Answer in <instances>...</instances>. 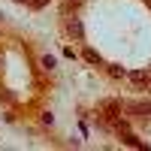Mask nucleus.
Masks as SVG:
<instances>
[{"mask_svg": "<svg viewBox=\"0 0 151 151\" xmlns=\"http://www.w3.org/2000/svg\"><path fill=\"white\" fill-rule=\"evenodd\" d=\"M42 67H45V70H52V67H55V58H52V55H45V58H42Z\"/></svg>", "mask_w": 151, "mask_h": 151, "instance_id": "nucleus-5", "label": "nucleus"}, {"mask_svg": "<svg viewBox=\"0 0 151 151\" xmlns=\"http://www.w3.org/2000/svg\"><path fill=\"white\" fill-rule=\"evenodd\" d=\"M67 33H73L76 40H82V24L76 21V18H73V21H67Z\"/></svg>", "mask_w": 151, "mask_h": 151, "instance_id": "nucleus-2", "label": "nucleus"}, {"mask_svg": "<svg viewBox=\"0 0 151 151\" xmlns=\"http://www.w3.org/2000/svg\"><path fill=\"white\" fill-rule=\"evenodd\" d=\"M130 79H133L136 85H148V79H151V76H148V73H142V70H136V73H130Z\"/></svg>", "mask_w": 151, "mask_h": 151, "instance_id": "nucleus-3", "label": "nucleus"}, {"mask_svg": "<svg viewBox=\"0 0 151 151\" xmlns=\"http://www.w3.org/2000/svg\"><path fill=\"white\" fill-rule=\"evenodd\" d=\"M85 60H88V64H97L100 58H97V52H91V48H88V52H85Z\"/></svg>", "mask_w": 151, "mask_h": 151, "instance_id": "nucleus-4", "label": "nucleus"}, {"mask_svg": "<svg viewBox=\"0 0 151 151\" xmlns=\"http://www.w3.org/2000/svg\"><path fill=\"white\" fill-rule=\"evenodd\" d=\"M127 112H133L136 118H151V106L148 103H127Z\"/></svg>", "mask_w": 151, "mask_h": 151, "instance_id": "nucleus-1", "label": "nucleus"}]
</instances>
